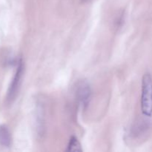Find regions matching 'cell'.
<instances>
[{
	"label": "cell",
	"instance_id": "obj_3",
	"mask_svg": "<svg viewBox=\"0 0 152 152\" xmlns=\"http://www.w3.org/2000/svg\"><path fill=\"white\" fill-rule=\"evenodd\" d=\"M148 117H149L145 116V117L138 119L132 125L130 130V136L132 138L134 139L142 138L148 133L151 127V121L148 119Z\"/></svg>",
	"mask_w": 152,
	"mask_h": 152
},
{
	"label": "cell",
	"instance_id": "obj_6",
	"mask_svg": "<svg viewBox=\"0 0 152 152\" xmlns=\"http://www.w3.org/2000/svg\"><path fill=\"white\" fill-rule=\"evenodd\" d=\"M67 151H82L83 148H81L80 142L78 141L77 137H72L70 139L68 145V148L66 150Z\"/></svg>",
	"mask_w": 152,
	"mask_h": 152
},
{
	"label": "cell",
	"instance_id": "obj_1",
	"mask_svg": "<svg viewBox=\"0 0 152 152\" xmlns=\"http://www.w3.org/2000/svg\"><path fill=\"white\" fill-rule=\"evenodd\" d=\"M141 110L143 115L152 116V77L150 73H145L142 77Z\"/></svg>",
	"mask_w": 152,
	"mask_h": 152
},
{
	"label": "cell",
	"instance_id": "obj_2",
	"mask_svg": "<svg viewBox=\"0 0 152 152\" xmlns=\"http://www.w3.org/2000/svg\"><path fill=\"white\" fill-rule=\"evenodd\" d=\"M24 73V63L22 59H19L17 64V69L16 74L12 80L11 83L9 86L8 91L7 94V102L8 103H11L13 100H15L16 96L18 94L19 88H20L21 83H22V76Z\"/></svg>",
	"mask_w": 152,
	"mask_h": 152
},
{
	"label": "cell",
	"instance_id": "obj_4",
	"mask_svg": "<svg viewBox=\"0 0 152 152\" xmlns=\"http://www.w3.org/2000/svg\"><path fill=\"white\" fill-rule=\"evenodd\" d=\"M76 96L83 108H86L91 98V88L86 80H80L76 86Z\"/></svg>",
	"mask_w": 152,
	"mask_h": 152
},
{
	"label": "cell",
	"instance_id": "obj_8",
	"mask_svg": "<svg viewBox=\"0 0 152 152\" xmlns=\"http://www.w3.org/2000/svg\"><path fill=\"white\" fill-rule=\"evenodd\" d=\"M88 1V0H82V1Z\"/></svg>",
	"mask_w": 152,
	"mask_h": 152
},
{
	"label": "cell",
	"instance_id": "obj_7",
	"mask_svg": "<svg viewBox=\"0 0 152 152\" xmlns=\"http://www.w3.org/2000/svg\"><path fill=\"white\" fill-rule=\"evenodd\" d=\"M125 22V13L124 12H121V13H119L117 15V16L116 17L115 20H114V27L117 29L121 28Z\"/></svg>",
	"mask_w": 152,
	"mask_h": 152
},
{
	"label": "cell",
	"instance_id": "obj_5",
	"mask_svg": "<svg viewBox=\"0 0 152 152\" xmlns=\"http://www.w3.org/2000/svg\"><path fill=\"white\" fill-rule=\"evenodd\" d=\"M11 144V135L8 128L4 125L0 126V145L9 147Z\"/></svg>",
	"mask_w": 152,
	"mask_h": 152
}]
</instances>
